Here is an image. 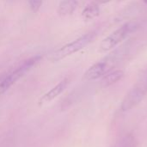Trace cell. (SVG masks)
Listing matches in <instances>:
<instances>
[{
  "mask_svg": "<svg viewBox=\"0 0 147 147\" xmlns=\"http://www.w3.org/2000/svg\"><path fill=\"white\" fill-rule=\"evenodd\" d=\"M41 59H42L41 55L34 56V57L28 59V60L24 61L19 67H17L15 71H13L9 74L3 76L2 81L0 82V95L3 94L13 84H15L20 78H22Z\"/></svg>",
  "mask_w": 147,
  "mask_h": 147,
  "instance_id": "5",
  "label": "cell"
},
{
  "mask_svg": "<svg viewBox=\"0 0 147 147\" xmlns=\"http://www.w3.org/2000/svg\"><path fill=\"white\" fill-rule=\"evenodd\" d=\"M147 94V69L140 76L137 82L125 96L121 109L122 111H129L135 108Z\"/></svg>",
  "mask_w": 147,
  "mask_h": 147,
  "instance_id": "3",
  "label": "cell"
},
{
  "mask_svg": "<svg viewBox=\"0 0 147 147\" xmlns=\"http://www.w3.org/2000/svg\"><path fill=\"white\" fill-rule=\"evenodd\" d=\"M97 36V33L96 31H91L87 33L75 40L65 44L57 51H55L51 57L52 61H59L68 56H71L80 50L86 47L89 44H90Z\"/></svg>",
  "mask_w": 147,
  "mask_h": 147,
  "instance_id": "4",
  "label": "cell"
},
{
  "mask_svg": "<svg viewBox=\"0 0 147 147\" xmlns=\"http://www.w3.org/2000/svg\"><path fill=\"white\" fill-rule=\"evenodd\" d=\"M116 147H138V142L132 134H128L121 139Z\"/></svg>",
  "mask_w": 147,
  "mask_h": 147,
  "instance_id": "10",
  "label": "cell"
},
{
  "mask_svg": "<svg viewBox=\"0 0 147 147\" xmlns=\"http://www.w3.org/2000/svg\"><path fill=\"white\" fill-rule=\"evenodd\" d=\"M118 1H125V0H118Z\"/></svg>",
  "mask_w": 147,
  "mask_h": 147,
  "instance_id": "15",
  "label": "cell"
},
{
  "mask_svg": "<svg viewBox=\"0 0 147 147\" xmlns=\"http://www.w3.org/2000/svg\"><path fill=\"white\" fill-rule=\"evenodd\" d=\"M140 27V22L136 20L128 21L121 25L117 29L104 38L99 45V52L106 53L115 49L123 42L131 34L136 32Z\"/></svg>",
  "mask_w": 147,
  "mask_h": 147,
  "instance_id": "2",
  "label": "cell"
},
{
  "mask_svg": "<svg viewBox=\"0 0 147 147\" xmlns=\"http://www.w3.org/2000/svg\"><path fill=\"white\" fill-rule=\"evenodd\" d=\"M69 84L68 78H65L61 82H59L57 85H55L53 89H51L49 91H47L40 99V104H44L48 102L53 101L57 96H59L67 87Z\"/></svg>",
  "mask_w": 147,
  "mask_h": 147,
  "instance_id": "6",
  "label": "cell"
},
{
  "mask_svg": "<svg viewBox=\"0 0 147 147\" xmlns=\"http://www.w3.org/2000/svg\"><path fill=\"white\" fill-rule=\"evenodd\" d=\"M78 5L77 0H63L58 7V13L60 16L71 15L78 8Z\"/></svg>",
  "mask_w": 147,
  "mask_h": 147,
  "instance_id": "8",
  "label": "cell"
},
{
  "mask_svg": "<svg viewBox=\"0 0 147 147\" xmlns=\"http://www.w3.org/2000/svg\"><path fill=\"white\" fill-rule=\"evenodd\" d=\"M3 76H4V75H0V82L2 81V79H3Z\"/></svg>",
  "mask_w": 147,
  "mask_h": 147,
  "instance_id": "14",
  "label": "cell"
},
{
  "mask_svg": "<svg viewBox=\"0 0 147 147\" xmlns=\"http://www.w3.org/2000/svg\"><path fill=\"white\" fill-rule=\"evenodd\" d=\"M29 7L33 12H37L42 5L43 0H28Z\"/></svg>",
  "mask_w": 147,
  "mask_h": 147,
  "instance_id": "11",
  "label": "cell"
},
{
  "mask_svg": "<svg viewBox=\"0 0 147 147\" xmlns=\"http://www.w3.org/2000/svg\"><path fill=\"white\" fill-rule=\"evenodd\" d=\"M131 48V42L115 48L102 59L91 65L84 74V79L86 81H93L102 78L107 73L115 70L122 61L127 59L130 55Z\"/></svg>",
  "mask_w": 147,
  "mask_h": 147,
  "instance_id": "1",
  "label": "cell"
},
{
  "mask_svg": "<svg viewBox=\"0 0 147 147\" xmlns=\"http://www.w3.org/2000/svg\"><path fill=\"white\" fill-rule=\"evenodd\" d=\"M142 2H143V3H145V4L147 6V0H142Z\"/></svg>",
  "mask_w": 147,
  "mask_h": 147,
  "instance_id": "13",
  "label": "cell"
},
{
  "mask_svg": "<svg viewBox=\"0 0 147 147\" xmlns=\"http://www.w3.org/2000/svg\"><path fill=\"white\" fill-rule=\"evenodd\" d=\"M100 15V8L97 3H90L87 4L82 11V16L85 21L95 19Z\"/></svg>",
  "mask_w": 147,
  "mask_h": 147,
  "instance_id": "9",
  "label": "cell"
},
{
  "mask_svg": "<svg viewBox=\"0 0 147 147\" xmlns=\"http://www.w3.org/2000/svg\"><path fill=\"white\" fill-rule=\"evenodd\" d=\"M96 3H107L109 2H110L111 0H95Z\"/></svg>",
  "mask_w": 147,
  "mask_h": 147,
  "instance_id": "12",
  "label": "cell"
},
{
  "mask_svg": "<svg viewBox=\"0 0 147 147\" xmlns=\"http://www.w3.org/2000/svg\"><path fill=\"white\" fill-rule=\"evenodd\" d=\"M123 77H124V71L120 69L113 70L102 78V85L103 87L111 86L116 84L117 82H119L120 80H121Z\"/></svg>",
  "mask_w": 147,
  "mask_h": 147,
  "instance_id": "7",
  "label": "cell"
}]
</instances>
